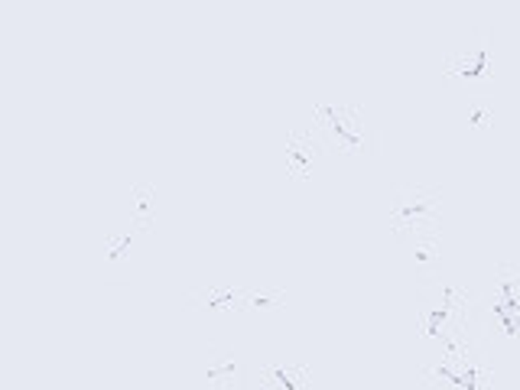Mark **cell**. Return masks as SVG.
I'll use <instances>...</instances> for the list:
<instances>
[{
  "instance_id": "cell-1",
  "label": "cell",
  "mask_w": 520,
  "mask_h": 390,
  "mask_svg": "<svg viewBox=\"0 0 520 390\" xmlns=\"http://www.w3.org/2000/svg\"><path fill=\"white\" fill-rule=\"evenodd\" d=\"M443 221V192L433 186H417V182H401L391 192L387 205V225L393 238L410 241L417 235H436Z\"/></svg>"
},
{
  "instance_id": "cell-2",
  "label": "cell",
  "mask_w": 520,
  "mask_h": 390,
  "mask_svg": "<svg viewBox=\"0 0 520 390\" xmlns=\"http://www.w3.org/2000/svg\"><path fill=\"white\" fill-rule=\"evenodd\" d=\"M313 124L319 128V134L329 137L348 156L375 153V128H371V120L358 104H316Z\"/></svg>"
},
{
  "instance_id": "cell-3",
  "label": "cell",
  "mask_w": 520,
  "mask_h": 390,
  "mask_svg": "<svg viewBox=\"0 0 520 390\" xmlns=\"http://www.w3.org/2000/svg\"><path fill=\"white\" fill-rule=\"evenodd\" d=\"M465 293L459 287H429L419 293L417 303V319H419V332L427 339H439V335H449L455 329H465Z\"/></svg>"
},
{
  "instance_id": "cell-4",
  "label": "cell",
  "mask_w": 520,
  "mask_h": 390,
  "mask_svg": "<svg viewBox=\"0 0 520 390\" xmlns=\"http://www.w3.org/2000/svg\"><path fill=\"white\" fill-rule=\"evenodd\" d=\"M488 52H491V36L485 30H472L465 40L445 52L443 78L445 82H465V78H485Z\"/></svg>"
},
{
  "instance_id": "cell-5",
  "label": "cell",
  "mask_w": 520,
  "mask_h": 390,
  "mask_svg": "<svg viewBox=\"0 0 520 390\" xmlns=\"http://www.w3.org/2000/svg\"><path fill=\"white\" fill-rule=\"evenodd\" d=\"M283 156H286V170L296 179H309L316 173V163L322 156V134L319 128H293L286 130V144H283Z\"/></svg>"
},
{
  "instance_id": "cell-6",
  "label": "cell",
  "mask_w": 520,
  "mask_h": 390,
  "mask_svg": "<svg viewBox=\"0 0 520 390\" xmlns=\"http://www.w3.org/2000/svg\"><path fill=\"white\" fill-rule=\"evenodd\" d=\"M202 381L212 384V387H244L248 384V365H244V358L238 351L218 348V351L205 358Z\"/></svg>"
},
{
  "instance_id": "cell-7",
  "label": "cell",
  "mask_w": 520,
  "mask_h": 390,
  "mask_svg": "<svg viewBox=\"0 0 520 390\" xmlns=\"http://www.w3.org/2000/svg\"><path fill=\"white\" fill-rule=\"evenodd\" d=\"M189 297L198 309H215V313H228V309L244 313L248 309V287H192Z\"/></svg>"
},
{
  "instance_id": "cell-8",
  "label": "cell",
  "mask_w": 520,
  "mask_h": 390,
  "mask_svg": "<svg viewBox=\"0 0 520 390\" xmlns=\"http://www.w3.org/2000/svg\"><path fill=\"white\" fill-rule=\"evenodd\" d=\"M154 212H156V192L150 182H134L130 186V202H128V215L130 225H137L140 231H146L154 225Z\"/></svg>"
},
{
  "instance_id": "cell-9",
  "label": "cell",
  "mask_w": 520,
  "mask_h": 390,
  "mask_svg": "<svg viewBox=\"0 0 520 390\" xmlns=\"http://www.w3.org/2000/svg\"><path fill=\"white\" fill-rule=\"evenodd\" d=\"M407 247V257L417 270H433L436 263L443 261V247L436 241V235H417V238L403 241Z\"/></svg>"
},
{
  "instance_id": "cell-10",
  "label": "cell",
  "mask_w": 520,
  "mask_h": 390,
  "mask_svg": "<svg viewBox=\"0 0 520 390\" xmlns=\"http://www.w3.org/2000/svg\"><path fill=\"white\" fill-rule=\"evenodd\" d=\"M264 377H267V384H277V387H283V390H299L309 384V371L303 365H290V368L273 365L264 371Z\"/></svg>"
},
{
  "instance_id": "cell-11",
  "label": "cell",
  "mask_w": 520,
  "mask_h": 390,
  "mask_svg": "<svg viewBox=\"0 0 520 390\" xmlns=\"http://www.w3.org/2000/svg\"><path fill=\"white\" fill-rule=\"evenodd\" d=\"M134 231H140L137 225H128V228H120V231H111V235H104V261H124L130 251V244H134Z\"/></svg>"
},
{
  "instance_id": "cell-12",
  "label": "cell",
  "mask_w": 520,
  "mask_h": 390,
  "mask_svg": "<svg viewBox=\"0 0 520 390\" xmlns=\"http://www.w3.org/2000/svg\"><path fill=\"white\" fill-rule=\"evenodd\" d=\"M286 299V289H270V287H248V309L244 313H257V309H273Z\"/></svg>"
},
{
  "instance_id": "cell-13",
  "label": "cell",
  "mask_w": 520,
  "mask_h": 390,
  "mask_svg": "<svg viewBox=\"0 0 520 390\" xmlns=\"http://www.w3.org/2000/svg\"><path fill=\"white\" fill-rule=\"evenodd\" d=\"M488 124H491V104L472 102L469 108H465V128L481 134V130H488Z\"/></svg>"
}]
</instances>
